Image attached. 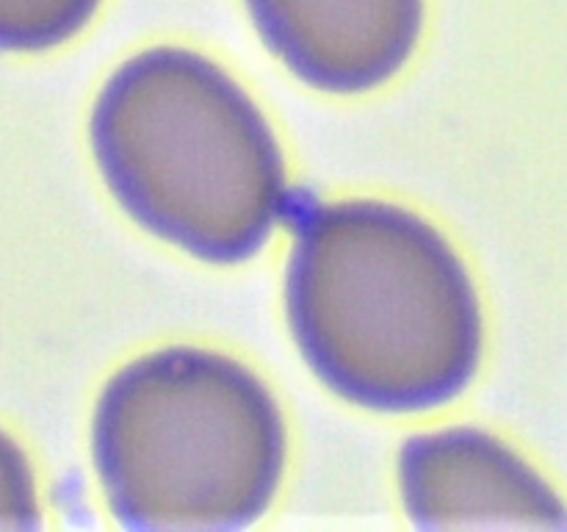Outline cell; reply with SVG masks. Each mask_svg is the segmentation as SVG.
<instances>
[{
  "mask_svg": "<svg viewBox=\"0 0 567 532\" xmlns=\"http://www.w3.org/2000/svg\"><path fill=\"white\" fill-rule=\"evenodd\" d=\"M103 0H0V53H44L72 42Z\"/></svg>",
  "mask_w": 567,
  "mask_h": 532,
  "instance_id": "cell-6",
  "label": "cell"
},
{
  "mask_svg": "<svg viewBox=\"0 0 567 532\" xmlns=\"http://www.w3.org/2000/svg\"><path fill=\"white\" fill-rule=\"evenodd\" d=\"M42 508L25 452L0 430V530H39Z\"/></svg>",
  "mask_w": 567,
  "mask_h": 532,
  "instance_id": "cell-7",
  "label": "cell"
},
{
  "mask_svg": "<svg viewBox=\"0 0 567 532\" xmlns=\"http://www.w3.org/2000/svg\"><path fill=\"white\" fill-rule=\"evenodd\" d=\"M94 164L142 231L216 266L258 255L288 211V166L241 83L197 50L131 55L94 100Z\"/></svg>",
  "mask_w": 567,
  "mask_h": 532,
  "instance_id": "cell-2",
  "label": "cell"
},
{
  "mask_svg": "<svg viewBox=\"0 0 567 532\" xmlns=\"http://www.w3.org/2000/svg\"><path fill=\"white\" fill-rule=\"evenodd\" d=\"M282 410L255 371L197 347L116 371L92 421L114 521L138 532H233L264 519L286 474Z\"/></svg>",
  "mask_w": 567,
  "mask_h": 532,
  "instance_id": "cell-3",
  "label": "cell"
},
{
  "mask_svg": "<svg viewBox=\"0 0 567 532\" xmlns=\"http://www.w3.org/2000/svg\"><path fill=\"white\" fill-rule=\"evenodd\" d=\"M260 42L310 89L365 94L419 50L426 0H244Z\"/></svg>",
  "mask_w": 567,
  "mask_h": 532,
  "instance_id": "cell-5",
  "label": "cell"
},
{
  "mask_svg": "<svg viewBox=\"0 0 567 532\" xmlns=\"http://www.w3.org/2000/svg\"><path fill=\"white\" fill-rule=\"evenodd\" d=\"M410 524L441 530H567V504L515 449L482 430L419 436L399 452Z\"/></svg>",
  "mask_w": 567,
  "mask_h": 532,
  "instance_id": "cell-4",
  "label": "cell"
},
{
  "mask_svg": "<svg viewBox=\"0 0 567 532\" xmlns=\"http://www.w3.org/2000/svg\"><path fill=\"white\" fill-rule=\"evenodd\" d=\"M286 316L316 380L374 413H426L468 391L485 321L474 277L424 216L382 200L319 205L299 225Z\"/></svg>",
  "mask_w": 567,
  "mask_h": 532,
  "instance_id": "cell-1",
  "label": "cell"
}]
</instances>
